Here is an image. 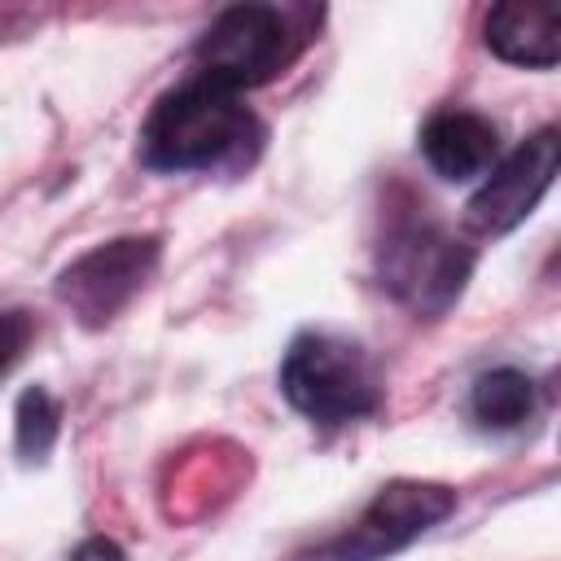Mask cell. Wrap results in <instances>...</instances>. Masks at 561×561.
Wrapping results in <instances>:
<instances>
[{"label": "cell", "mask_w": 561, "mask_h": 561, "mask_svg": "<svg viewBox=\"0 0 561 561\" xmlns=\"http://www.w3.org/2000/svg\"><path fill=\"white\" fill-rule=\"evenodd\" d=\"M451 508H456V491H447L438 482H390L355 517V526L346 535H337L333 543H324L311 561H381V557L408 548L416 535H425Z\"/></svg>", "instance_id": "cell-4"}, {"label": "cell", "mask_w": 561, "mask_h": 561, "mask_svg": "<svg viewBox=\"0 0 561 561\" xmlns=\"http://www.w3.org/2000/svg\"><path fill=\"white\" fill-rule=\"evenodd\" d=\"M421 153L443 180L460 184L495 167L500 136H495V123H486L473 110H443L421 127Z\"/></svg>", "instance_id": "cell-7"}, {"label": "cell", "mask_w": 561, "mask_h": 561, "mask_svg": "<svg viewBox=\"0 0 561 561\" xmlns=\"http://www.w3.org/2000/svg\"><path fill=\"white\" fill-rule=\"evenodd\" d=\"M153 241H110L92 254H83L66 276H61V298L83 316V320H110L149 276L153 267Z\"/></svg>", "instance_id": "cell-6"}, {"label": "cell", "mask_w": 561, "mask_h": 561, "mask_svg": "<svg viewBox=\"0 0 561 561\" xmlns=\"http://www.w3.org/2000/svg\"><path fill=\"white\" fill-rule=\"evenodd\" d=\"M285 57H289V26L267 4L224 9L197 39V75L228 92L267 83L285 66Z\"/></svg>", "instance_id": "cell-3"}, {"label": "cell", "mask_w": 561, "mask_h": 561, "mask_svg": "<svg viewBox=\"0 0 561 561\" xmlns=\"http://www.w3.org/2000/svg\"><path fill=\"white\" fill-rule=\"evenodd\" d=\"M465 272H469V259L447 237L421 232L394 245L390 285L416 307H443L465 285Z\"/></svg>", "instance_id": "cell-8"}, {"label": "cell", "mask_w": 561, "mask_h": 561, "mask_svg": "<svg viewBox=\"0 0 561 561\" xmlns=\"http://www.w3.org/2000/svg\"><path fill=\"white\" fill-rule=\"evenodd\" d=\"M26 337H31L26 316H22V311H4V316H0V377L18 364V355H22Z\"/></svg>", "instance_id": "cell-12"}, {"label": "cell", "mask_w": 561, "mask_h": 561, "mask_svg": "<svg viewBox=\"0 0 561 561\" xmlns=\"http://www.w3.org/2000/svg\"><path fill=\"white\" fill-rule=\"evenodd\" d=\"M57 434V403L44 390H26L18 403V447L26 456H44Z\"/></svg>", "instance_id": "cell-11"}, {"label": "cell", "mask_w": 561, "mask_h": 561, "mask_svg": "<svg viewBox=\"0 0 561 561\" xmlns=\"http://www.w3.org/2000/svg\"><path fill=\"white\" fill-rule=\"evenodd\" d=\"M469 412L482 430H517L535 412V381L517 368H491L473 381Z\"/></svg>", "instance_id": "cell-10"}, {"label": "cell", "mask_w": 561, "mask_h": 561, "mask_svg": "<svg viewBox=\"0 0 561 561\" xmlns=\"http://www.w3.org/2000/svg\"><path fill=\"white\" fill-rule=\"evenodd\" d=\"M285 399L324 425L359 421L377 408V373L368 355L337 333H302L280 364Z\"/></svg>", "instance_id": "cell-2"}, {"label": "cell", "mask_w": 561, "mask_h": 561, "mask_svg": "<svg viewBox=\"0 0 561 561\" xmlns=\"http://www.w3.org/2000/svg\"><path fill=\"white\" fill-rule=\"evenodd\" d=\"M70 561H123V548L114 539H83L70 552Z\"/></svg>", "instance_id": "cell-13"}, {"label": "cell", "mask_w": 561, "mask_h": 561, "mask_svg": "<svg viewBox=\"0 0 561 561\" xmlns=\"http://www.w3.org/2000/svg\"><path fill=\"white\" fill-rule=\"evenodd\" d=\"M254 140L259 123L241 105V92L197 75L153 105L140 131V158L158 171H210L241 162Z\"/></svg>", "instance_id": "cell-1"}, {"label": "cell", "mask_w": 561, "mask_h": 561, "mask_svg": "<svg viewBox=\"0 0 561 561\" xmlns=\"http://www.w3.org/2000/svg\"><path fill=\"white\" fill-rule=\"evenodd\" d=\"M557 31H561V18L548 4H495L486 13V48L513 66L552 70Z\"/></svg>", "instance_id": "cell-9"}, {"label": "cell", "mask_w": 561, "mask_h": 561, "mask_svg": "<svg viewBox=\"0 0 561 561\" xmlns=\"http://www.w3.org/2000/svg\"><path fill=\"white\" fill-rule=\"evenodd\" d=\"M557 162H561V149H557L552 127L517 145L508 158H495V167L486 171L482 188L469 202V224L478 232H508L513 224H522L548 193Z\"/></svg>", "instance_id": "cell-5"}]
</instances>
